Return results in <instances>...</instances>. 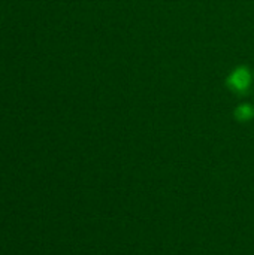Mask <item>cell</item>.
<instances>
[{
    "label": "cell",
    "instance_id": "obj_1",
    "mask_svg": "<svg viewBox=\"0 0 254 255\" xmlns=\"http://www.w3.org/2000/svg\"><path fill=\"white\" fill-rule=\"evenodd\" d=\"M249 82H250V75L247 73L246 69H240L234 72L229 78V85L238 93H244L249 88Z\"/></svg>",
    "mask_w": 254,
    "mask_h": 255
}]
</instances>
